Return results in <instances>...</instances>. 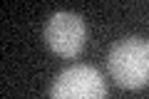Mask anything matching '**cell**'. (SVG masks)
Instances as JSON below:
<instances>
[{
	"label": "cell",
	"instance_id": "obj_1",
	"mask_svg": "<svg viewBox=\"0 0 149 99\" xmlns=\"http://www.w3.org/2000/svg\"><path fill=\"white\" fill-rule=\"evenodd\" d=\"M109 77L124 89H142L149 84V40L124 37L107 55Z\"/></svg>",
	"mask_w": 149,
	"mask_h": 99
},
{
	"label": "cell",
	"instance_id": "obj_2",
	"mask_svg": "<svg viewBox=\"0 0 149 99\" xmlns=\"http://www.w3.org/2000/svg\"><path fill=\"white\" fill-rule=\"evenodd\" d=\"M87 42V22L82 15L70 10H57L45 22V45L60 57H77Z\"/></svg>",
	"mask_w": 149,
	"mask_h": 99
},
{
	"label": "cell",
	"instance_id": "obj_3",
	"mask_svg": "<svg viewBox=\"0 0 149 99\" xmlns=\"http://www.w3.org/2000/svg\"><path fill=\"white\" fill-rule=\"evenodd\" d=\"M50 99H107V82L100 69L72 64L55 77Z\"/></svg>",
	"mask_w": 149,
	"mask_h": 99
}]
</instances>
